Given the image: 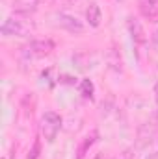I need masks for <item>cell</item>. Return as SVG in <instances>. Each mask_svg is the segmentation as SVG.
Listing matches in <instances>:
<instances>
[{
  "label": "cell",
  "mask_w": 158,
  "mask_h": 159,
  "mask_svg": "<svg viewBox=\"0 0 158 159\" xmlns=\"http://www.w3.org/2000/svg\"><path fill=\"white\" fill-rule=\"evenodd\" d=\"M86 20L91 28H99L101 26V20H102V13H101V7L93 2L89 4V7L86 9Z\"/></svg>",
  "instance_id": "cell-8"
},
{
  "label": "cell",
  "mask_w": 158,
  "mask_h": 159,
  "mask_svg": "<svg viewBox=\"0 0 158 159\" xmlns=\"http://www.w3.org/2000/svg\"><path fill=\"white\" fill-rule=\"evenodd\" d=\"M41 0H13V11L21 15H30L37 9Z\"/></svg>",
  "instance_id": "cell-7"
},
{
  "label": "cell",
  "mask_w": 158,
  "mask_h": 159,
  "mask_svg": "<svg viewBox=\"0 0 158 159\" xmlns=\"http://www.w3.org/2000/svg\"><path fill=\"white\" fill-rule=\"evenodd\" d=\"M52 50H54V43L50 39H36L24 44L21 48V54L24 59H41V57L52 54Z\"/></svg>",
  "instance_id": "cell-2"
},
{
  "label": "cell",
  "mask_w": 158,
  "mask_h": 159,
  "mask_svg": "<svg viewBox=\"0 0 158 159\" xmlns=\"http://www.w3.org/2000/svg\"><path fill=\"white\" fill-rule=\"evenodd\" d=\"M80 93H82V96L84 98H93V83H91V80H82V83H80Z\"/></svg>",
  "instance_id": "cell-9"
},
{
  "label": "cell",
  "mask_w": 158,
  "mask_h": 159,
  "mask_svg": "<svg viewBox=\"0 0 158 159\" xmlns=\"http://www.w3.org/2000/svg\"><path fill=\"white\" fill-rule=\"evenodd\" d=\"M37 152H39V143H36V144H34V150H32V157H28V159H36V157H37Z\"/></svg>",
  "instance_id": "cell-11"
},
{
  "label": "cell",
  "mask_w": 158,
  "mask_h": 159,
  "mask_svg": "<svg viewBox=\"0 0 158 159\" xmlns=\"http://www.w3.org/2000/svg\"><path fill=\"white\" fill-rule=\"evenodd\" d=\"M34 32V22L24 19L7 17L2 24V35L4 37H28Z\"/></svg>",
  "instance_id": "cell-1"
},
{
  "label": "cell",
  "mask_w": 158,
  "mask_h": 159,
  "mask_svg": "<svg viewBox=\"0 0 158 159\" xmlns=\"http://www.w3.org/2000/svg\"><path fill=\"white\" fill-rule=\"evenodd\" d=\"M155 102H156V109H158V81L155 83Z\"/></svg>",
  "instance_id": "cell-12"
},
{
  "label": "cell",
  "mask_w": 158,
  "mask_h": 159,
  "mask_svg": "<svg viewBox=\"0 0 158 159\" xmlns=\"http://www.w3.org/2000/svg\"><path fill=\"white\" fill-rule=\"evenodd\" d=\"M140 13L149 22H158V0H138Z\"/></svg>",
  "instance_id": "cell-5"
},
{
  "label": "cell",
  "mask_w": 158,
  "mask_h": 159,
  "mask_svg": "<svg viewBox=\"0 0 158 159\" xmlns=\"http://www.w3.org/2000/svg\"><path fill=\"white\" fill-rule=\"evenodd\" d=\"M95 159H106V157H104L102 154H99V156H97V157H95Z\"/></svg>",
  "instance_id": "cell-13"
},
{
  "label": "cell",
  "mask_w": 158,
  "mask_h": 159,
  "mask_svg": "<svg viewBox=\"0 0 158 159\" xmlns=\"http://www.w3.org/2000/svg\"><path fill=\"white\" fill-rule=\"evenodd\" d=\"M60 129H62V117H60L58 113H54V111H47V113L41 117L39 131H41V135H43L48 143H52V141L56 139V135L60 133Z\"/></svg>",
  "instance_id": "cell-3"
},
{
  "label": "cell",
  "mask_w": 158,
  "mask_h": 159,
  "mask_svg": "<svg viewBox=\"0 0 158 159\" xmlns=\"http://www.w3.org/2000/svg\"><path fill=\"white\" fill-rule=\"evenodd\" d=\"M108 61H110V67H114L116 70H121V57L117 56V52L112 48L110 54H108Z\"/></svg>",
  "instance_id": "cell-10"
},
{
  "label": "cell",
  "mask_w": 158,
  "mask_h": 159,
  "mask_svg": "<svg viewBox=\"0 0 158 159\" xmlns=\"http://www.w3.org/2000/svg\"><path fill=\"white\" fill-rule=\"evenodd\" d=\"M54 24L62 30L71 32V34H82L86 30L84 22L78 20L75 15H69V13H56L54 15Z\"/></svg>",
  "instance_id": "cell-4"
},
{
  "label": "cell",
  "mask_w": 158,
  "mask_h": 159,
  "mask_svg": "<svg viewBox=\"0 0 158 159\" xmlns=\"http://www.w3.org/2000/svg\"><path fill=\"white\" fill-rule=\"evenodd\" d=\"M126 24H128V32H130V35H132V41H134L136 44H141V43H145V41H147L145 32H143V26H141V22H140L138 19L130 17Z\"/></svg>",
  "instance_id": "cell-6"
}]
</instances>
